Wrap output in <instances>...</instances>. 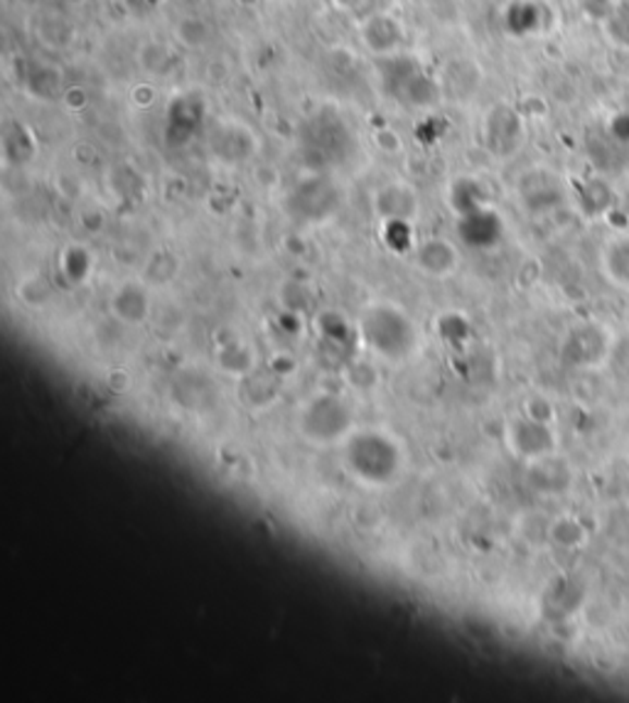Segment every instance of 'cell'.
Here are the masks:
<instances>
[{"instance_id": "6da1fadb", "label": "cell", "mask_w": 629, "mask_h": 703, "mask_svg": "<svg viewBox=\"0 0 629 703\" xmlns=\"http://www.w3.org/2000/svg\"><path fill=\"white\" fill-rule=\"evenodd\" d=\"M521 121L517 113L507 107H499L490 116V146L502 150V156L511 153L521 140Z\"/></svg>"}, {"instance_id": "7a4b0ae2", "label": "cell", "mask_w": 629, "mask_h": 703, "mask_svg": "<svg viewBox=\"0 0 629 703\" xmlns=\"http://www.w3.org/2000/svg\"><path fill=\"white\" fill-rule=\"evenodd\" d=\"M605 269L617 286L629 288V239H617L609 244L605 254Z\"/></svg>"}, {"instance_id": "3957f363", "label": "cell", "mask_w": 629, "mask_h": 703, "mask_svg": "<svg viewBox=\"0 0 629 703\" xmlns=\"http://www.w3.org/2000/svg\"><path fill=\"white\" fill-rule=\"evenodd\" d=\"M470 226H474V234H467V242L470 244H494L499 239V220L490 212H472L470 214Z\"/></svg>"}, {"instance_id": "277c9868", "label": "cell", "mask_w": 629, "mask_h": 703, "mask_svg": "<svg viewBox=\"0 0 629 703\" xmlns=\"http://www.w3.org/2000/svg\"><path fill=\"white\" fill-rule=\"evenodd\" d=\"M570 345L578 349L574 355V362H595V357L590 355L588 349H593L595 355H603V349H605L603 335H600V332H595V330H588V328L578 330L576 337L570 340Z\"/></svg>"}, {"instance_id": "5b68a950", "label": "cell", "mask_w": 629, "mask_h": 703, "mask_svg": "<svg viewBox=\"0 0 629 703\" xmlns=\"http://www.w3.org/2000/svg\"><path fill=\"white\" fill-rule=\"evenodd\" d=\"M421 261L431 273H445L451 266H455V254L443 242H433L423 246Z\"/></svg>"}, {"instance_id": "8992f818", "label": "cell", "mask_w": 629, "mask_h": 703, "mask_svg": "<svg viewBox=\"0 0 629 703\" xmlns=\"http://www.w3.org/2000/svg\"><path fill=\"white\" fill-rule=\"evenodd\" d=\"M607 30L617 45L629 47V3L613 5L607 13Z\"/></svg>"}, {"instance_id": "52a82bcc", "label": "cell", "mask_w": 629, "mask_h": 703, "mask_svg": "<svg viewBox=\"0 0 629 703\" xmlns=\"http://www.w3.org/2000/svg\"><path fill=\"white\" fill-rule=\"evenodd\" d=\"M607 131H609V136L617 140V144L629 146V111L617 113V116L609 121Z\"/></svg>"}]
</instances>
